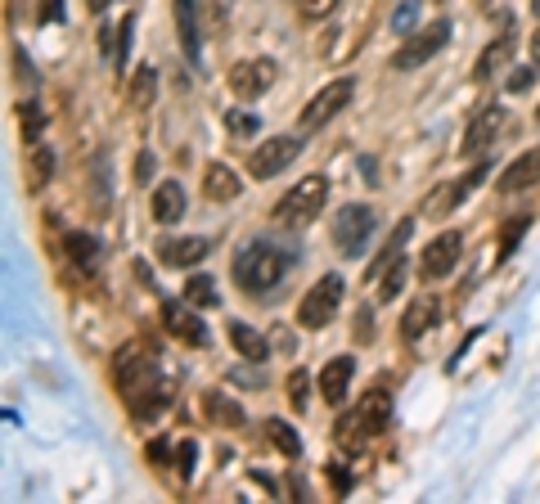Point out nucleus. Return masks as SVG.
Masks as SVG:
<instances>
[{
  "label": "nucleus",
  "mask_w": 540,
  "mask_h": 504,
  "mask_svg": "<svg viewBox=\"0 0 540 504\" xmlns=\"http://www.w3.org/2000/svg\"><path fill=\"white\" fill-rule=\"evenodd\" d=\"M113 374H117V387H122L126 405H131V414L149 419V414L167 410L171 387H167V378H162L158 360H153L144 347H135V342H131V347L117 351V356H113Z\"/></svg>",
  "instance_id": "f257e3e1"
},
{
  "label": "nucleus",
  "mask_w": 540,
  "mask_h": 504,
  "mask_svg": "<svg viewBox=\"0 0 540 504\" xmlns=\"http://www.w3.org/2000/svg\"><path fill=\"white\" fill-rule=\"evenodd\" d=\"M288 270V257L275 248V243H243L239 257H234V279H239L243 293H266V288H275L279 279H284Z\"/></svg>",
  "instance_id": "f03ea898"
},
{
  "label": "nucleus",
  "mask_w": 540,
  "mask_h": 504,
  "mask_svg": "<svg viewBox=\"0 0 540 504\" xmlns=\"http://www.w3.org/2000/svg\"><path fill=\"white\" fill-rule=\"evenodd\" d=\"M324 198H329V176L311 171V176H302L275 203V221H284V225H311L315 216L324 212Z\"/></svg>",
  "instance_id": "7ed1b4c3"
},
{
  "label": "nucleus",
  "mask_w": 540,
  "mask_h": 504,
  "mask_svg": "<svg viewBox=\"0 0 540 504\" xmlns=\"http://www.w3.org/2000/svg\"><path fill=\"white\" fill-rule=\"evenodd\" d=\"M342 288H347V279L342 275H320L311 288H306V297L297 302V324L302 329H324V324L338 315V306H342Z\"/></svg>",
  "instance_id": "20e7f679"
},
{
  "label": "nucleus",
  "mask_w": 540,
  "mask_h": 504,
  "mask_svg": "<svg viewBox=\"0 0 540 504\" xmlns=\"http://www.w3.org/2000/svg\"><path fill=\"white\" fill-rule=\"evenodd\" d=\"M374 225H378V216L365 203H342V212L333 216V243H338L342 257H360L369 234H374Z\"/></svg>",
  "instance_id": "39448f33"
},
{
  "label": "nucleus",
  "mask_w": 540,
  "mask_h": 504,
  "mask_svg": "<svg viewBox=\"0 0 540 504\" xmlns=\"http://www.w3.org/2000/svg\"><path fill=\"white\" fill-rule=\"evenodd\" d=\"M450 18H437V23H428L423 32H410L405 36V45L392 54V68L396 72H410V68H423V63L432 59V54H441V45L450 41Z\"/></svg>",
  "instance_id": "423d86ee"
},
{
  "label": "nucleus",
  "mask_w": 540,
  "mask_h": 504,
  "mask_svg": "<svg viewBox=\"0 0 540 504\" xmlns=\"http://www.w3.org/2000/svg\"><path fill=\"white\" fill-rule=\"evenodd\" d=\"M351 95H356V81H351V77H338V81H329V86H324L320 95H315L311 104H306L302 113H297V126H302L306 135H311V131H320V126H329L333 117H338L342 108L351 104Z\"/></svg>",
  "instance_id": "0eeeda50"
},
{
  "label": "nucleus",
  "mask_w": 540,
  "mask_h": 504,
  "mask_svg": "<svg viewBox=\"0 0 540 504\" xmlns=\"http://www.w3.org/2000/svg\"><path fill=\"white\" fill-rule=\"evenodd\" d=\"M297 153H302V140H297V135H270V140H261L257 149H252L248 171L257 180H270V176H279V171H284Z\"/></svg>",
  "instance_id": "6e6552de"
},
{
  "label": "nucleus",
  "mask_w": 540,
  "mask_h": 504,
  "mask_svg": "<svg viewBox=\"0 0 540 504\" xmlns=\"http://www.w3.org/2000/svg\"><path fill=\"white\" fill-rule=\"evenodd\" d=\"M459 252H464V234H459V230H441L437 239L423 248L419 275H423V279H446L450 270L459 266Z\"/></svg>",
  "instance_id": "1a4fd4ad"
},
{
  "label": "nucleus",
  "mask_w": 540,
  "mask_h": 504,
  "mask_svg": "<svg viewBox=\"0 0 540 504\" xmlns=\"http://www.w3.org/2000/svg\"><path fill=\"white\" fill-rule=\"evenodd\" d=\"M387 419H392V392H387V387H374V392H365V401L356 405V414H351L347 423H338V428L356 432V437H374V432L387 428Z\"/></svg>",
  "instance_id": "9d476101"
},
{
  "label": "nucleus",
  "mask_w": 540,
  "mask_h": 504,
  "mask_svg": "<svg viewBox=\"0 0 540 504\" xmlns=\"http://www.w3.org/2000/svg\"><path fill=\"white\" fill-rule=\"evenodd\" d=\"M279 77V63L275 59H243L230 68V90L234 99H257L261 90H270Z\"/></svg>",
  "instance_id": "9b49d317"
},
{
  "label": "nucleus",
  "mask_w": 540,
  "mask_h": 504,
  "mask_svg": "<svg viewBox=\"0 0 540 504\" xmlns=\"http://www.w3.org/2000/svg\"><path fill=\"white\" fill-rule=\"evenodd\" d=\"M162 329L176 333L189 347H203L207 342V324L198 320V311H189V306H180V302H162Z\"/></svg>",
  "instance_id": "f8f14e48"
},
{
  "label": "nucleus",
  "mask_w": 540,
  "mask_h": 504,
  "mask_svg": "<svg viewBox=\"0 0 540 504\" xmlns=\"http://www.w3.org/2000/svg\"><path fill=\"white\" fill-rule=\"evenodd\" d=\"M500 122H504V108H500V104H486L482 113H473V122H468L464 140H459V153H464V158H473V153H482L486 144L495 140V131H500Z\"/></svg>",
  "instance_id": "ddd939ff"
},
{
  "label": "nucleus",
  "mask_w": 540,
  "mask_h": 504,
  "mask_svg": "<svg viewBox=\"0 0 540 504\" xmlns=\"http://www.w3.org/2000/svg\"><path fill=\"white\" fill-rule=\"evenodd\" d=\"M207 252H212V243L198 239V234H189V239H162L158 243V261H162V266H176V270L198 266Z\"/></svg>",
  "instance_id": "4468645a"
},
{
  "label": "nucleus",
  "mask_w": 540,
  "mask_h": 504,
  "mask_svg": "<svg viewBox=\"0 0 540 504\" xmlns=\"http://www.w3.org/2000/svg\"><path fill=\"white\" fill-rule=\"evenodd\" d=\"M351 378H356V360L351 356H333L320 374V396L329 405H342V396L351 392Z\"/></svg>",
  "instance_id": "2eb2a0df"
},
{
  "label": "nucleus",
  "mask_w": 540,
  "mask_h": 504,
  "mask_svg": "<svg viewBox=\"0 0 540 504\" xmlns=\"http://www.w3.org/2000/svg\"><path fill=\"white\" fill-rule=\"evenodd\" d=\"M468 189H473V180H468V176H459V180H446V185H437L428 198H423V216H428V221H441L446 212H455V207L464 203Z\"/></svg>",
  "instance_id": "dca6fc26"
},
{
  "label": "nucleus",
  "mask_w": 540,
  "mask_h": 504,
  "mask_svg": "<svg viewBox=\"0 0 540 504\" xmlns=\"http://www.w3.org/2000/svg\"><path fill=\"white\" fill-rule=\"evenodd\" d=\"M437 315H441V302L432 293H423V297H414L410 306H405V320H401V333L405 338H423V333L432 329V324H437Z\"/></svg>",
  "instance_id": "f3484780"
},
{
  "label": "nucleus",
  "mask_w": 540,
  "mask_h": 504,
  "mask_svg": "<svg viewBox=\"0 0 540 504\" xmlns=\"http://www.w3.org/2000/svg\"><path fill=\"white\" fill-rule=\"evenodd\" d=\"M531 185H540V149H527L522 158H513L509 171L500 176L504 194H518V189H531Z\"/></svg>",
  "instance_id": "a211bd4d"
},
{
  "label": "nucleus",
  "mask_w": 540,
  "mask_h": 504,
  "mask_svg": "<svg viewBox=\"0 0 540 504\" xmlns=\"http://www.w3.org/2000/svg\"><path fill=\"white\" fill-rule=\"evenodd\" d=\"M230 347H234V356H243V360H252V365H261V360L270 356V342L261 338L252 324H243V320H230Z\"/></svg>",
  "instance_id": "6ab92c4d"
},
{
  "label": "nucleus",
  "mask_w": 540,
  "mask_h": 504,
  "mask_svg": "<svg viewBox=\"0 0 540 504\" xmlns=\"http://www.w3.org/2000/svg\"><path fill=\"white\" fill-rule=\"evenodd\" d=\"M243 180L234 176V167H225V162H212V167L203 171V194L212 198V203H230V198H239Z\"/></svg>",
  "instance_id": "aec40b11"
},
{
  "label": "nucleus",
  "mask_w": 540,
  "mask_h": 504,
  "mask_svg": "<svg viewBox=\"0 0 540 504\" xmlns=\"http://www.w3.org/2000/svg\"><path fill=\"white\" fill-rule=\"evenodd\" d=\"M180 216H185V189H180L176 180H162V185L153 189V221L176 225Z\"/></svg>",
  "instance_id": "412c9836"
},
{
  "label": "nucleus",
  "mask_w": 540,
  "mask_h": 504,
  "mask_svg": "<svg viewBox=\"0 0 540 504\" xmlns=\"http://www.w3.org/2000/svg\"><path fill=\"white\" fill-rule=\"evenodd\" d=\"M410 239H414V221H401V225H396V230H392V239L383 243V252H378V261H374V266H369V284H378V279H383L387 270H392L396 261H401V248H405V243H410Z\"/></svg>",
  "instance_id": "4be33fe9"
},
{
  "label": "nucleus",
  "mask_w": 540,
  "mask_h": 504,
  "mask_svg": "<svg viewBox=\"0 0 540 504\" xmlns=\"http://www.w3.org/2000/svg\"><path fill=\"white\" fill-rule=\"evenodd\" d=\"M509 59H513V32H504V36H495L482 54H477V72H473V77L477 81H491L500 68H509Z\"/></svg>",
  "instance_id": "5701e85b"
},
{
  "label": "nucleus",
  "mask_w": 540,
  "mask_h": 504,
  "mask_svg": "<svg viewBox=\"0 0 540 504\" xmlns=\"http://www.w3.org/2000/svg\"><path fill=\"white\" fill-rule=\"evenodd\" d=\"M63 248H68V257L77 261L81 270H99V257H104V252H99V239L95 234H81V230H72V234H63Z\"/></svg>",
  "instance_id": "b1692460"
},
{
  "label": "nucleus",
  "mask_w": 540,
  "mask_h": 504,
  "mask_svg": "<svg viewBox=\"0 0 540 504\" xmlns=\"http://www.w3.org/2000/svg\"><path fill=\"white\" fill-rule=\"evenodd\" d=\"M203 405H207V419H212L216 428H243V405L230 401L225 392H207Z\"/></svg>",
  "instance_id": "393cba45"
},
{
  "label": "nucleus",
  "mask_w": 540,
  "mask_h": 504,
  "mask_svg": "<svg viewBox=\"0 0 540 504\" xmlns=\"http://www.w3.org/2000/svg\"><path fill=\"white\" fill-rule=\"evenodd\" d=\"M171 5H176L180 45H185V54L198 63V54H203V45H198V18H194V0H171Z\"/></svg>",
  "instance_id": "a878e982"
},
{
  "label": "nucleus",
  "mask_w": 540,
  "mask_h": 504,
  "mask_svg": "<svg viewBox=\"0 0 540 504\" xmlns=\"http://www.w3.org/2000/svg\"><path fill=\"white\" fill-rule=\"evenodd\" d=\"M153 95H158V72H153V68H135L131 90H126V99H131V108H135V113H144V108L153 104Z\"/></svg>",
  "instance_id": "bb28decb"
},
{
  "label": "nucleus",
  "mask_w": 540,
  "mask_h": 504,
  "mask_svg": "<svg viewBox=\"0 0 540 504\" xmlns=\"http://www.w3.org/2000/svg\"><path fill=\"white\" fill-rule=\"evenodd\" d=\"M185 302L198 306V311H212V306L221 302V293H216V279L212 275H189L185 279Z\"/></svg>",
  "instance_id": "cd10ccee"
},
{
  "label": "nucleus",
  "mask_w": 540,
  "mask_h": 504,
  "mask_svg": "<svg viewBox=\"0 0 540 504\" xmlns=\"http://www.w3.org/2000/svg\"><path fill=\"white\" fill-rule=\"evenodd\" d=\"M50 176H54V149L32 144V153H27V185L41 189V185H50Z\"/></svg>",
  "instance_id": "c85d7f7f"
},
{
  "label": "nucleus",
  "mask_w": 540,
  "mask_h": 504,
  "mask_svg": "<svg viewBox=\"0 0 540 504\" xmlns=\"http://www.w3.org/2000/svg\"><path fill=\"white\" fill-rule=\"evenodd\" d=\"M266 437H270V446L284 450L288 459L302 455V437L293 432V423H284V419H266Z\"/></svg>",
  "instance_id": "c756f323"
},
{
  "label": "nucleus",
  "mask_w": 540,
  "mask_h": 504,
  "mask_svg": "<svg viewBox=\"0 0 540 504\" xmlns=\"http://www.w3.org/2000/svg\"><path fill=\"white\" fill-rule=\"evenodd\" d=\"M18 117H23L27 149H32V144H41V135H45V108L36 104V99H23V104H18Z\"/></svg>",
  "instance_id": "7c9ffc66"
},
{
  "label": "nucleus",
  "mask_w": 540,
  "mask_h": 504,
  "mask_svg": "<svg viewBox=\"0 0 540 504\" xmlns=\"http://www.w3.org/2000/svg\"><path fill=\"white\" fill-rule=\"evenodd\" d=\"M405 279H410V261H396V266L392 270H387V275L383 279H378V284H383V288H378V302H392V297L396 293H401V288H405Z\"/></svg>",
  "instance_id": "2f4dec72"
},
{
  "label": "nucleus",
  "mask_w": 540,
  "mask_h": 504,
  "mask_svg": "<svg viewBox=\"0 0 540 504\" xmlns=\"http://www.w3.org/2000/svg\"><path fill=\"white\" fill-rule=\"evenodd\" d=\"M306 401H311V374H306V369H293V374H288V405H293V410H306Z\"/></svg>",
  "instance_id": "473e14b6"
},
{
  "label": "nucleus",
  "mask_w": 540,
  "mask_h": 504,
  "mask_svg": "<svg viewBox=\"0 0 540 504\" xmlns=\"http://www.w3.org/2000/svg\"><path fill=\"white\" fill-rule=\"evenodd\" d=\"M414 23H419V0H401V5H396V14H392V32L410 36Z\"/></svg>",
  "instance_id": "72a5a7b5"
},
{
  "label": "nucleus",
  "mask_w": 540,
  "mask_h": 504,
  "mask_svg": "<svg viewBox=\"0 0 540 504\" xmlns=\"http://www.w3.org/2000/svg\"><path fill=\"white\" fill-rule=\"evenodd\" d=\"M527 216H513L509 225H504V234H500V257H513V248H518V234H527Z\"/></svg>",
  "instance_id": "f704fd0d"
},
{
  "label": "nucleus",
  "mask_w": 540,
  "mask_h": 504,
  "mask_svg": "<svg viewBox=\"0 0 540 504\" xmlns=\"http://www.w3.org/2000/svg\"><path fill=\"white\" fill-rule=\"evenodd\" d=\"M338 5H342V0H297V9H302V18H311V23H320V18H329Z\"/></svg>",
  "instance_id": "c9c22d12"
},
{
  "label": "nucleus",
  "mask_w": 540,
  "mask_h": 504,
  "mask_svg": "<svg viewBox=\"0 0 540 504\" xmlns=\"http://www.w3.org/2000/svg\"><path fill=\"white\" fill-rule=\"evenodd\" d=\"M225 126H230V135H257V117L239 113V108H230V113H225Z\"/></svg>",
  "instance_id": "e433bc0d"
},
{
  "label": "nucleus",
  "mask_w": 540,
  "mask_h": 504,
  "mask_svg": "<svg viewBox=\"0 0 540 504\" xmlns=\"http://www.w3.org/2000/svg\"><path fill=\"white\" fill-rule=\"evenodd\" d=\"M131 41H135V23L126 18V23H117V63L126 68V54H131Z\"/></svg>",
  "instance_id": "4c0bfd02"
},
{
  "label": "nucleus",
  "mask_w": 540,
  "mask_h": 504,
  "mask_svg": "<svg viewBox=\"0 0 540 504\" xmlns=\"http://www.w3.org/2000/svg\"><path fill=\"white\" fill-rule=\"evenodd\" d=\"M536 72H540L536 63H531V68H513L509 72V90H513V95H518V90H527L531 81H536Z\"/></svg>",
  "instance_id": "58836bf2"
},
{
  "label": "nucleus",
  "mask_w": 540,
  "mask_h": 504,
  "mask_svg": "<svg viewBox=\"0 0 540 504\" xmlns=\"http://www.w3.org/2000/svg\"><path fill=\"white\" fill-rule=\"evenodd\" d=\"M180 477H194V459H198V446L194 441H180Z\"/></svg>",
  "instance_id": "ea45409f"
},
{
  "label": "nucleus",
  "mask_w": 540,
  "mask_h": 504,
  "mask_svg": "<svg viewBox=\"0 0 540 504\" xmlns=\"http://www.w3.org/2000/svg\"><path fill=\"white\" fill-rule=\"evenodd\" d=\"M36 18H41V23H63V0H41Z\"/></svg>",
  "instance_id": "a19ab883"
},
{
  "label": "nucleus",
  "mask_w": 540,
  "mask_h": 504,
  "mask_svg": "<svg viewBox=\"0 0 540 504\" xmlns=\"http://www.w3.org/2000/svg\"><path fill=\"white\" fill-rule=\"evenodd\" d=\"M203 9H207V18H212L216 27L225 23V14H230V0H203Z\"/></svg>",
  "instance_id": "79ce46f5"
},
{
  "label": "nucleus",
  "mask_w": 540,
  "mask_h": 504,
  "mask_svg": "<svg viewBox=\"0 0 540 504\" xmlns=\"http://www.w3.org/2000/svg\"><path fill=\"white\" fill-rule=\"evenodd\" d=\"M135 180H140V185L153 180V153H140V158H135Z\"/></svg>",
  "instance_id": "37998d69"
},
{
  "label": "nucleus",
  "mask_w": 540,
  "mask_h": 504,
  "mask_svg": "<svg viewBox=\"0 0 540 504\" xmlns=\"http://www.w3.org/2000/svg\"><path fill=\"white\" fill-rule=\"evenodd\" d=\"M329 482H333V491H347V486H351L347 468H329Z\"/></svg>",
  "instance_id": "c03bdc74"
},
{
  "label": "nucleus",
  "mask_w": 540,
  "mask_h": 504,
  "mask_svg": "<svg viewBox=\"0 0 540 504\" xmlns=\"http://www.w3.org/2000/svg\"><path fill=\"white\" fill-rule=\"evenodd\" d=\"M360 171H365V185H378V167H374V158H360Z\"/></svg>",
  "instance_id": "a18cd8bd"
},
{
  "label": "nucleus",
  "mask_w": 540,
  "mask_h": 504,
  "mask_svg": "<svg viewBox=\"0 0 540 504\" xmlns=\"http://www.w3.org/2000/svg\"><path fill=\"white\" fill-rule=\"evenodd\" d=\"M531 63H536V68H540V32L531 36Z\"/></svg>",
  "instance_id": "49530a36"
},
{
  "label": "nucleus",
  "mask_w": 540,
  "mask_h": 504,
  "mask_svg": "<svg viewBox=\"0 0 540 504\" xmlns=\"http://www.w3.org/2000/svg\"><path fill=\"white\" fill-rule=\"evenodd\" d=\"M86 5H90V14H104V9L113 5V0H86Z\"/></svg>",
  "instance_id": "de8ad7c7"
},
{
  "label": "nucleus",
  "mask_w": 540,
  "mask_h": 504,
  "mask_svg": "<svg viewBox=\"0 0 540 504\" xmlns=\"http://www.w3.org/2000/svg\"><path fill=\"white\" fill-rule=\"evenodd\" d=\"M536 14H540V0H536Z\"/></svg>",
  "instance_id": "09e8293b"
}]
</instances>
